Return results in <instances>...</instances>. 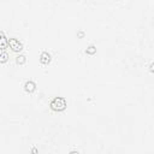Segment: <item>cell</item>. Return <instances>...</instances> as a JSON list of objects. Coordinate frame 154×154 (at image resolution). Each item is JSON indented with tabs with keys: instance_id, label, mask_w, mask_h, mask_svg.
I'll use <instances>...</instances> for the list:
<instances>
[{
	"instance_id": "obj_7",
	"label": "cell",
	"mask_w": 154,
	"mask_h": 154,
	"mask_svg": "<svg viewBox=\"0 0 154 154\" xmlns=\"http://www.w3.org/2000/svg\"><path fill=\"white\" fill-rule=\"evenodd\" d=\"M85 53H87V54H89V55H94V54L96 53V47H95L94 45L88 46V47H87V49H85Z\"/></svg>"
},
{
	"instance_id": "obj_5",
	"label": "cell",
	"mask_w": 154,
	"mask_h": 154,
	"mask_svg": "<svg viewBox=\"0 0 154 154\" xmlns=\"http://www.w3.org/2000/svg\"><path fill=\"white\" fill-rule=\"evenodd\" d=\"M51 59H52V57H51V54L48 52H42L40 54V63L42 65H48L51 63Z\"/></svg>"
},
{
	"instance_id": "obj_2",
	"label": "cell",
	"mask_w": 154,
	"mask_h": 154,
	"mask_svg": "<svg viewBox=\"0 0 154 154\" xmlns=\"http://www.w3.org/2000/svg\"><path fill=\"white\" fill-rule=\"evenodd\" d=\"M8 46H10V48H11V51L14 52V53H19V52H22V49H23L22 42H19V41H18L17 38H14V37H11V38L8 40Z\"/></svg>"
},
{
	"instance_id": "obj_6",
	"label": "cell",
	"mask_w": 154,
	"mask_h": 154,
	"mask_svg": "<svg viewBox=\"0 0 154 154\" xmlns=\"http://www.w3.org/2000/svg\"><path fill=\"white\" fill-rule=\"evenodd\" d=\"M25 61H26V57H25L24 54H19V55L16 57V64H18V65H24Z\"/></svg>"
},
{
	"instance_id": "obj_4",
	"label": "cell",
	"mask_w": 154,
	"mask_h": 154,
	"mask_svg": "<svg viewBox=\"0 0 154 154\" xmlns=\"http://www.w3.org/2000/svg\"><path fill=\"white\" fill-rule=\"evenodd\" d=\"M8 47V38L5 36L4 31H0V51H5Z\"/></svg>"
},
{
	"instance_id": "obj_1",
	"label": "cell",
	"mask_w": 154,
	"mask_h": 154,
	"mask_svg": "<svg viewBox=\"0 0 154 154\" xmlns=\"http://www.w3.org/2000/svg\"><path fill=\"white\" fill-rule=\"evenodd\" d=\"M66 106H67L66 100L61 96H55L54 99H52V101L49 103L51 109L54 112H63V111H65Z\"/></svg>"
},
{
	"instance_id": "obj_8",
	"label": "cell",
	"mask_w": 154,
	"mask_h": 154,
	"mask_svg": "<svg viewBox=\"0 0 154 154\" xmlns=\"http://www.w3.org/2000/svg\"><path fill=\"white\" fill-rule=\"evenodd\" d=\"M8 58H10L8 53H6V52L0 53V64H5V63L8 60Z\"/></svg>"
},
{
	"instance_id": "obj_9",
	"label": "cell",
	"mask_w": 154,
	"mask_h": 154,
	"mask_svg": "<svg viewBox=\"0 0 154 154\" xmlns=\"http://www.w3.org/2000/svg\"><path fill=\"white\" fill-rule=\"evenodd\" d=\"M78 36H79V37H83V36H84V32H82V31L78 32Z\"/></svg>"
},
{
	"instance_id": "obj_3",
	"label": "cell",
	"mask_w": 154,
	"mask_h": 154,
	"mask_svg": "<svg viewBox=\"0 0 154 154\" xmlns=\"http://www.w3.org/2000/svg\"><path fill=\"white\" fill-rule=\"evenodd\" d=\"M23 87H24V90L26 93H29V94H31V93H34L36 90V84H35L34 81H26Z\"/></svg>"
}]
</instances>
